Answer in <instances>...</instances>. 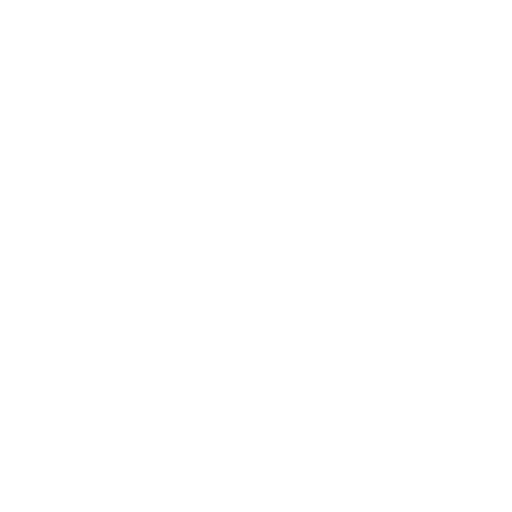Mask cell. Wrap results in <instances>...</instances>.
Instances as JSON below:
<instances>
[]
</instances>
